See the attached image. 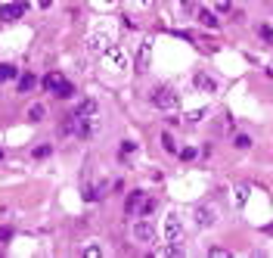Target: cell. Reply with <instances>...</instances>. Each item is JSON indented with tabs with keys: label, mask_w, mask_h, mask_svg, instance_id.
<instances>
[{
	"label": "cell",
	"mask_w": 273,
	"mask_h": 258,
	"mask_svg": "<svg viewBox=\"0 0 273 258\" xmlns=\"http://www.w3.org/2000/svg\"><path fill=\"white\" fill-rule=\"evenodd\" d=\"M193 87L199 90V93H208V97H214V93L220 90V84H217L214 75H208V72H202V68H199V72L193 75Z\"/></svg>",
	"instance_id": "52a82bcc"
},
{
	"label": "cell",
	"mask_w": 273,
	"mask_h": 258,
	"mask_svg": "<svg viewBox=\"0 0 273 258\" xmlns=\"http://www.w3.org/2000/svg\"><path fill=\"white\" fill-rule=\"evenodd\" d=\"M193 221H195V227H214L220 221V209L214 202H202V205H195Z\"/></svg>",
	"instance_id": "8992f818"
},
{
	"label": "cell",
	"mask_w": 273,
	"mask_h": 258,
	"mask_svg": "<svg viewBox=\"0 0 273 258\" xmlns=\"http://www.w3.org/2000/svg\"><path fill=\"white\" fill-rule=\"evenodd\" d=\"M25 118H28L31 125L34 122H44V118H47V106H44V103H31L28 112H25Z\"/></svg>",
	"instance_id": "7c38bea8"
},
{
	"label": "cell",
	"mask_w": 273,
	"mask_h": 258,
	"mask_svg": "<svg viewBox=\"0 0 273 258\" xmlns=\"http://www.w3.org/2000/svg\"><path fill=\"white\" fill-rule=\"evenodd\" d=\"M205 118H208V106H202V109H190V112H183V125H186V128H195V125H202Z\"/></svg>",
	"instance_id": "8fae6325"
},
{
	"label": "cell",
	"mask_w": 273,
	"mask_h": 258,
	"mask_svg": "<svg viewBox=\"0 0 273 258\" xmlns=\"http://www.w3.org/2000/svg\"><path fill=\"white\" fill-rule=\"evenodd\" d=\"M50 156V146H38V150H34V159H47Z\"/></svg>",
	"instance_id": "d4e9b609"
},
{
	"label": "cell",
	"mask_w": 273,
	"mask_h": 258,
	"mask_svg": "<svg viewBox=\"0 0 273 258\" xmlns=\"http://www.w3.org/2000/svg\"><path fill=\"white\" fill-rule=\"evenodd\" d=\"M233 146L236 150H252V137L249 134H233Z\"/></svg>",
	"instance_id": "2e32d148"
},
{
	"label": "cell",
	"mask_w": 273,
	"mask_h": 258,
	"mask_svg": "<svg viewBox=\"0 0 273 258\" xmlns=\"http://www.w3.org/2000/svg\"><path fill=\"white\" fill-rule=\"evenodd\" d=\"M10 234H13L10 227H3V230H0V243H6V239H10Z\"/></svg>",
	"instance_id": "4316f807"
},
{
	"label": "cell",
	"mask_w": 273,
	"mask_h": 258,
	"mask_svg": "<svg viewBox=\"0 0 273 258\" xmlns=\"http://www.w3.org/2000/svg\"><path fill=\"white\" fill-rule=\"evenodd\" d=\"M131 239L136 246H152L158 239V224L149 218V215H136L131 224Z\"/></svg>",
	"instance_id": "7a4b0ae2"
},
{
	"label": "cell",
	"mask_w": 273,
	"mask_h": 258,
	"mask_svg": "<svg viewBox=\"0 0 273 258\" xmlns=\"http://www.w3.org/2000/svg\"><path fill=\"white\" fill-rule=\"evenodd\" d=\"M258 38H261L267 47H273V31H270V25H258Z\"/></svg>",
	"instance_id": "e0dca14e"
},
{
	"label": "cell",
	"mask_w": 273,
	"mask_h": 258,
	"mask_svg": "<svg viewBox=\"0 0 273 258\" xmlns=\"http://www.w3.org/2000/svg\"><path fill=\"white\" fill-rule=\"evenodd\" d=\"M205 252H208V255H214V258H227V255H230L227 249H220V246H208Z\"/></svg>",
	"instance_id": "603a6c76"
},
{
	"label": "cell",
	"mask_w": 273,
	"mask_h": 258,
	"mask_svg": "<svg viewBox=\"0 0 273 258\" xmlns=\"http://www.w3.org/2000/svg\"><path fill=\"white\" fill-rule=\"evenodd\" d=\"M149 65H152V41H143L140 50H136L134 68H136V72H149Z\"/></svg>",
	"instance_id": "ba28073f"
},
{
	"label": "cell",
	"mask_w": 273,
	"mask_h": 258,
	"mask_svg": "<svg viewBox=\"0 0 273 258\" xmlns=\"http://www.w3.org/2000/svg\"><path fill=\"white\" fill-rule=\"evenodd\" d=\"M22 13H25V3H19V0H6V3L0 6V22H16Z\"/></svg>",
	"instance_id": "9c48e42d"
},
{
	"label": "cell",
	"mask_w": 273,
	"mask_h": 258,
	"mask_svg": "<svg viewBox=\"0 0 273 258\" xmlns=\"http://www.w3.org/2000/svg\"><path fill=\"white\" fill-rule=\"evenodd\" d=\"M161 146H165V150H168V152H177V143H174V137H171L168 131H165V134H161Z\"/></svg>",
	"instance_id": "ffe728a7"
},
{
	"label": "cell",
	"mask_w": 273,
	"mask_h": 258,
	"mask_svg": "<svg viewBox=\"0 0 273 258\" xmlns=\"http://www.w3.org/2000/svg\"><path fill=\"white\" fill-rule=\"evenodd\" d=\"M140 205H143V190H134L131 196H127V202H124V212L134 215V212H140Z\"/></svg>",
	"instance_id": "4fadbf2b"
},
{
	"label": "cell",
	"mask_w": 273,
	"mask_h": 258,
	"mask_svg": "<svg viewBox=\"0 0 273 258\" xmlns=\"http://www.w3.org/2000/svg\"><path fill=\"white\" fill-rule=\"evenodd\" d=\"M177 156H180L183 162H190V159H195V156H199V152H195V146H186V150H180Z\"/></svg>",
	"instance_id": "7402d4cb"
},
{
	"label": "cell",
	"mask_w": 273,
	"mask_h": 258,
	"mask_svg": "<svg viewBox=\"0 0 273 258\" xmlns=\"http://www.w3.org/2000/svg\"><path fill=\"white\" fill-rule=\"evenodd\" d=\"M34 84H38V78H34V75H25V78L19 81V93H25V90H31Z\"/></svg>",
	"instance_id": "d6986e66"
},
{
	"label": "cell",
	"mask_w": 273,
	"mask_h": 258,
	"mask_svg": "<svg viewBox=\"0 0 273 258\" xmlns=\"http://www.w3.org/2000/svg\"><path fill=\"white\" fill-rule=\"evenodd\" d=\"M99 65L106 68V72H124V68H131V53H127L121 44H112L99 53Z\"/></svg>",
	"instance_id": "277c9868"
},
{
	"label": "cell",
	"mask_w": 273,
	"mask_h": 258,
	"mask_svg": "<svg viewBox=\"0 0 273 258\" xmlns=\"http://www.w3.org/2000/svg\"><path fill=\"white\" fill-rule=\"evenodd\" d=\"M161 243H180V239L186 236V218L177 209H171L165 215V221H161Z\"/></svg>",
	"instance_id": "3957f363"
},
{
	"label": "cell",
	"mask_w": 273,
	"mask_h": 258,
	"mask_svg": "<svg viewBox=\"0 0 273 258\" xmlns=\"http://www.w3.org/2000/svg\"><path fill=\"white\" fill-rule=\"evenodd\" d=\"M136 3H140V6H152V3H156V0H136Z\"/></svg>",
	"instance_id": "f1b7e54d"
},
{
	"label": "cell",
	"mask_w": 273,
	"mask_h": 258,
	"mask_svg": "<svg viewBox=\"0 0 273 258\" xmlns=\"http://www.w3.org/2000/svg\"><path fill=\"white\" fill-rule=\"evenodd\" d=\"M121 150H124V152H134V150H136V143H134V140H124Z\"/></svg>",
	"instance_id": "484cf974"
},
{
	"label": "cell",
	"mask_w": 273,
	"mask_h": 258,
	"mask_svg": "<svg viewBox=\"0 0 273 258\" xmlns=\"http://www.w3.org/2000/svg\"><path fill=\"white\" fill-rule=\"evenodd\" d=\"M38 3H40V10H47V6L53 3V0H38Z\"/></svg>",
	"instance_id": "83f0119b"
},
{
	"label": "cell",
	"mask_w": 273,
	"mask_h": 258,
	"mask_svg": "<svg viewBox=\"0 0 273 258\" xmlns=\"http://www.w3.org/2000/svg\"><path fill=\"white\" fill-rule=\"evenodd\" d=\"M208 3H211V10H214V13H230V6H233L230 0H208Z\"/></svg>",
	"instance_id": "ac0fdd59"
},
{
	"label": "cell",
	"mask_w": 273,
	"mask_h": 258,
	"mask_svg": "<svg viewBox=\"0 0 273 258\" xmlns=\"http://www.w3.org/2000/svg\"><path fill=\"white\" fill-rule=\"evenodd\" d=\"M102 3H115V0H102Z\"/></svg>",
	"instance_id": "4dcf8cb0"
},
{
	"label": "cell",
	"mask_w": 273,
	"mask_h": 258,
	"mask_svg": "<svg viewBox=\"0 0 273 258\" xmlns=\"http://www.w3.org/2000/svg\"><path fill=\"white\" fill-rule=\"evenodd\" d=\"M195 16H199V25H202V28H220L217 13H214V10H208V6H202V10L195 13Z\"/></svg>",
	"instance_id": "30bf717a"
},
{
	"label": "cell",
	"mask_w": 273,
	"mask_h": 258,
	"mask_svg": "<svg viewBox=\"0 0 273 258\" xmlns=\"http://www.w3.org/2000/svg\"><path fill=\"white\" fill-rule=\"evenodd\" d=\"M233 202H236V209H245V202H249V187L245 184H239L233 190Z\"/></svg>",
	"instance_id": "5bb4252c"
},
{
	"label": "cell",
	"mask_w": 273,
	"mask_h": 258,
	"mask_svg": "<svg viewBox=\"0 0 273 258\" xmlns=\"http://www.w3.org/2000/svg\"><path fill=\"white\" fill-rule=\"evenodd\" d=\"M81 252H84V255H106V252H102V249H99L97 243H93V246H84Z\"/></svg>",
	"instance_id": "cb8c5ba5"
},
{
	"label": "cell",
	"mask_w": 273,
	"mask_h": 258,
	"mask_svg": "<svg viewBox=\"0 0 273 258\" xmlns=\"http://www.w3.org/2000/svg\"><path fill=\"white\" fill-rule=\"evenodd\" d=\"M149 100H152V106L161 109V112H174V109H180V93H177L171 84H156L149 93Z\"/></svg>",
	"instance_id": "5b68a950"
},
{
	"label": "cell",
	"mask_w": 273,
	"mask_h": 258,
	"mask_svg": "<svg viewBox=\"0 0 273 258\" xmlns=\"http://www.w3.org/2000/svg\"><path fill=\"white\" fill-rule=\"evenodd\" d=\"M93 112H97V100H93V97L81 100V103H78V109H75V115H93Z\"/></svg>",
	"instance_id": "9a60e30c"
},
{
	"label": "cell",
	"mask_w": 273,
	"mask_h": 258,
	"mask_svg": "<svg viewBox=\"0 0 273 258\" xmlns=\"http://www.w3.org/2000/svg\"><path fill=\"white\" fill-rule=\"evenodd\" d=\"M267 75H270V78H273V63H270V65H267Z\"/></svg>",
	"instance_id": "f546056e"
},
{
	"label": "cell",
	"mask_w": 273,
	"mask_h": 258,
	"mask_svg": "<svg viewBox=\"0 0 273 258\" xmlns=\"http://www.w3.org/2000/svg\"><path fill=\"white\" fill-rule=\"evenodd\" d=\"M6 78H16V65H0V84Z\"/></svg>",
	"instance_id": "44dd1931"
},
{
	"label": "cell",
	"mask_w": 273,
	"mask_h": 258,
	"mask_svg": "<svg viewBox=\"0 0 273 258\" xmlns=\"http://www.w3.org/2000/svg\"><path fill=\"white\" fill-rule=\"evenodd\" d=\"M115 44V25L112 22H97L90 28V34H87V53H102L106 47H112Z\"/></svg>",
	"instance_id": "6da1fadb"
}]
</instances>
